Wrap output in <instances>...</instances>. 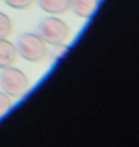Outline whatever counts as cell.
Returning <instances> with one entry per match:
<instances>
[{
    "label": "cell",
    "mask_w": 139,
    "mask_h": 147,
    "mask_svg": "<svg viewBox=\"0 0 139 147\" xmlns=\"http://www.w3.org/2000/svg\"><path fill=\"white\" fill-rule=\"evenodd\" d=\"M18 55L32 63H41L48 59V45L36 32H25L16 42Z\"/></svg>",
    "instance_id": "obj_1"
},
{
    "label": "cell",
    "mask_w": 139,
    "mask_h": 147,
    "mask_svg": "<svg viewBox=\"0 0 139 147\" xmlns=\"http://www.w3.org/2000/svg\"><path fill=\"white\" fill-rule=\"evenodd\" d=\"M36 33L44 39V42L46 45L57 46V45H62L68 40L70 35H71V29H70V26L62 19L51 15V16L39 20V23L36 26Z\"/></svg>",
    "instance_id": "obj_2"
},
{
    "label": "cell",
    "mask_w": 139,
    "mask_h": 147,
    "mask_svg": "<svg viewBox=\"0 0 139 147\" xmlns=\"http://www.w3.org/2000/svg\"><path fill=\"white\" fill-rule=\"evenodd\" d=\"M0 87H2V91L6 92L12 100H18L28 92L31 81L22 69L9 66L0 69Z\"/></svg>",
    "instance_id": "obj_3"
},
{
    "label": "cell",
    "mask_w": 139,
    "mask_h": 147,
    "mask_svg": "<svg viewBox=\"0 0 139 147\" xmlns=\"http://www.w3.org/2000/svg\"><path fill=\"white\" fill-rule=\"evenodd\" d=\"M18 58L19 55L16 51V45L7 39H0V69L13 66Z\"/></svg>",
    "instance_id": "obj_4"
},
{
    "label": "cell",
    "mask_w": 139,
    "mask_h": 147,
    "mask_svg": "<svg viewBox=\"0 0 139 147\" xmlns=\"http://www.w3.org/2000/svg\"><path fill=\"white\" fill-rule=\"evenodd\" d=\"M35 2L44 12L52 16L65 15L71 9V0H35Z\"/></svg>",
    "instance_id": "obj_5"
},
{
    "label": "cell",
    "mask_w": 139,
    "mask_h": 147,
    "mask_svg": "<svg viewBox=\"0 0 139 147\" xmlns=\"http://www.w3.org/2000/svg\"><path fill=\"white\" fill-rule=\"evenodd\" d=\"M100 0H71V10L76 16L81 19H90L97 6H99Z\"/></svg>",
    "instance_id": "obj_6"
},
{
    "label": "cell",
    "mask_w": 139,
    "mask_h": 147,
    "mask_svg": "<svg viewBox=\"0 0 139 147\" xmlns=\"http://www.w3.org/2000/svg\"><path fill=\"white\" fill-rule=\"evenodd\" d=\"M12 33H13L12 19L6 13L0 12V39H7Z\"/></svg>",
    "instance_id": "obj_7"
},
{
    "label": "cell",
    "mask_w": 139,
    "mask_h": 147,
    "mask_svg": "<svg viewBox=\"0 0 139 147\" xmlns=\"http://www.w3.org/2000/svg\"><path fill=\"white\" fill-rule=\"evenodd\" d=\"M67 51H68V46H67L65 43L52 46V51L48 52V59H49V62H51V63H55L57 61H59V59L65 55Z\"/></svg>",
    "instance_id": "obj_8"
},
{
    "label": "cell",
    "mask_w": 139,
    "mask_h": 147,
    "mask_svg": "<svg viewBox=\"0 0 139 147\" xmlns=\"http://www.w3.org/2000/svg\"><path fill=\"white\" fill-rule=\"evenodd\" d=\"M3 2L15 10H28L33 6L35 0H3Z\"/></svg>",
    "instance_id": "obj_9"
},
{
    "label": "cell",
    "mask_w": 139,
    "mask_h": 147,
    "mask_svg": "<svg viewBox=\"0 0 139 147\" xmlns=\"http://www.w3.org/2000/svg\"><path fill=\"white\" fill-rule=\"evenodd\" d=\"M12 105H13L12 98H10L6 92L0 91V118H2V117L12 108Z\"/></svg>",
    "instance_id": "obj_10"
}]
</instances>
